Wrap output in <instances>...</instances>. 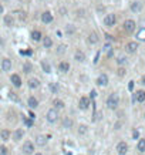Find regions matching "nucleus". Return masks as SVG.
Here are the masks:
<instances>
[{"instance_id": "nucleus-9", "label": "nucleus", "mask_w": 145, "mask_h": 155, "mask_svg": "<svg viewBox=\"0 0 145 155\" xmlns=\"http://www.w3.org/2000/svg\"><path fill=\"white\" fill-rule=\"evenodd\" d=\"M10 80H11V83H13V86H14V87H17V88H19V87L22 86V78H20L19 74H11Z\"/></svg>"}, {"instance_id": "nucleus-29", "label": "nucleus", "mask_w": 145, "mask_h": 155, "mask_svg": "<svg viewBox=\"0 0 145 155\" xmlns=\"http://www.w3.org/2000/svg\"><path fill=\"white\" fill-rule=\"evenodd\" d=\"M137 37H138L139 40L145 41V29H141V30L138 32V34H137Z\"/></svg>"}, {"instance_id": "nucleus-36", "label": "nucleus", "mask_w": 145, "mask_h": 155, "mask_svg": "<svg viewBox=\"0 0 145 155\" xmlns=\"http://www.w3.org/2000/svg\"><path fill=\"white\" fill-rule=\"evenodd\" d=\"M101 115H102L101 112H95V114H94V121H98L101 118Z\"/></svg>"}, {"instance_id": "nucleus-23", "label": "nucleus", "mask_w": 145, "mask_h": 155, "mask_svg": "<svg viewBox=\"0 0 145 155\" xmlns=\"http://www.w3.org/2000/svg\"><path fill=\"white\" fill-rule=\"evenodd\" d=\"M43 44H44L46 48H50V47L53 46V40H51L50 37H44V40H43Z\"/></svg>"}, {"instance_id": "nucleus-16", "label": "nucleus", "mask_w": 145, "mask_h": 155, "mask_svg": "<svg viewBox=\"0 0 145 155\" xmlns=\"http://www.w3.org/2000/svg\"><path fill=\"white\" fill-rule=\"evenodd\" d=\"M39 86H40V83H39L37 78H30L29 80V87L30 88H39Z\"/></svg>"}, {"instance_id": "nucleus-26", "label": "nucleus", "mask_w": 145, "mask_h": 155, "mask_svg": "<svg viewBox=\"0 0 145 155\" xmlns=\"http://www.w3.org/2000/svg\"><path fill=\"white\" fill-rule=\"evenodd\" d=\"M22 137H23V130H17V131L14 133V141L22 140Z\"/></svg>"}, {"instance_id": "nucleus-34", "label": "nucleus", "mask_w": 145, "mask_h": 155, "mask_svg": "<svg viewBox=\"0 0 145 155\" xmlns=\"http://www.w3.org/2000/svg\"><path fill=\"white\" fill-rule=\"evenodd\" d=\"M85 133H87V127L85 125H81L80 130H78V134H85Z\"/></svg>"}, {"instance_id": "nucleus-7", "label": "nucleus", "mask_w": 145, "mask_h": 155, "mask_svg": "<svg viewBox=\"0 0 145 155\" xmlns=\"http://www.w3.org/2000/svg\"><path fill=\"white\" fill-rule=\"evenodd\" d=\"M97 84H98L100 87H105V86L108 84V77H107V74H100L98 78H97Z\"/></svg>"}, {"instance_id": "nucleus-27", "label": "nucleus", "mask_w": 145, "mask_h": 155, "mask_svg": "<svg viewBox=\"0 0 145 155\" xmlns=\"http://www.w3.org/2000/svg\"><path fill=\"white\" fill-rule=\"evenodd\" d=\"M23 71H24L26 74H29V73L32 71V64H30V63H24V66H23Z\"/></svg>"}, {"instance_id": "nucleus-20", "label": "nucleus", "mask_w": 145, "mask_h": 155, "mask_svg": "<svg viewBox=\"0 0 145 155\" xmlns=\"http://www.w3.org/2000/svg\"><path fill=\"white\" fill-rule=\"evenodd\" d=\"M32 39H33L34 41H40L41 40V33L39 30H34L33 33H32Z\"/></svg>"}, {"instance_id": "nucleus-46", "label": "nucleus", "mask_w": 145, "mask_h": 155, "mask_svg": "<svg viewBox=\"0 0 145 155\" xmlns=\"http://www.w3.org/2000/svg\"><path fill=\"white\" fill-rule=\"evenodd\" d=\"M66 155H71V154H70V152H67V154H66Z\"/></svg>"}, {"instance_id": "nucleus-43", "label": "nucleus", "mask_w": 145, "mask_h": 155, "mask_svg": "<svg viewBox=\"0 0 145 155\" xmlns=\"http://www.w3.org/2000/svg\"><path fill=\"white\" fill-rule=\"evenodd\" d=\"M124 74H125V70H124V68H120V70H118V76H121V77H123Z\"/></svg>"}, {"instance_id": "nucleus-25", "label": "nucleus", "mask_w": 145, "mask_h": 155, "mask_svg": "<svg viewBox=\"0 0 145 155\" xmlns=\"http://www.w3.org/2000/svg\"><path fill=\"white\" fill-rule=\"evenodd\" d=\"M88 40H90V43H92V44H94V43H97V41H98V37H97V34H95V33H91L88 36Z\"/></svg>"}, {"instance_id": "nucleus-40", "label": "nucleus", "mask_w": 145, "mask_h": 155, "mask_svg": "<svg viewBox=\"0 0 145 155\" xmlns=\"http://www.w3.org/2000/svg\"><path fill=\"white\" fill-rule=\"evenodd\" d=\"M64 50H66V46L64 44H61L58 47V53H64Z\"/></svg>"}, {"instance_id": "nucleus-31", "label": "nucleus", "mask_w": 145, "mask_h": 155, "mask_svg": "<svg viewBox=\"0 0 145 155\" xmlns=\"http://www.w3.org/2000/svg\"><path fill=\"white\" fill-rule=\"evenodd\" d=\"M54 107L56 108H63L64 107V102L61 100H54Z\"/></svg>"}, {"instance_id": "nucleus-47", "label": "nucleus", "mask_w": 145, "mask_h": 155, "mask_svg": "<svg viewBox=\"0 0 145 155\" xmlns=\"http://www.w3.org/2000/svg\"><path fill=\"white\" fill-rule=\"evenodd\" d=\"M34 155H43V154H34Z\"/></svg>"}, {"instance_id": "nucleus-22", "label": "nucleus", "mask_w": 145, "mask_h": 155, "mask_svg": "<svg viewBox=\"0 0 145 155\" xmlns=\"http://www.w3.org/2000/svg\"><path fill=\"white\" fill-rule=\"evenodd\" d=\"M137 148H138V151H141V152H144L145 151V140H139L138 141V144H137Z\"/></svg>"}, {"instance_id": "nucleus-19", "label": "nucleus", "mask_w": 145, "mask_h": 155, "mask_svg": "<svg viewBox=\"0 0 145 155\" xmlns=\"http://www.w3.org/2000/svg\"><path fill=\"white\" fill-rule=\"evenodd\" d=\"M74 58H76L77 61H80V63H83V61L85 60V54H84L83 51H77L76 55H74Z\"/></svg>"}, {"instance_id": "nucleus-44", "label": "nucleus", "mask_w": 145, "mask_h": 155, "mask_svg": "<svg viewBox=\"0 0 145 155\" xmlns=\"http://www.w3.org/2000/svg\"><path fill=\"white\" fill-rule=\"evenodd\" d=\"M141 83L145 86V76H142V78H141Z\"/></svg>"}, {"instance_id": "nucleus-10", "label": "nucleus", "mask_w": 145, "mask_h": 155, "mask_svg": "<svg viewBox=\"0 0 145 155\" xmlns=\"http://www.w3.org/2000/svg\"><path fill=\"white\" fill-rule=\"evenodd\" d=\"M41 22L43 23H51L53 22V14L50 13V11H44L43 14H41Z\"/></svg>"}, {"instance_id": "nucleus-13", "label": "nucleus", "mask_w": 145, "mask_h": 155, "mask_svg": "<svg viewBox=\"0 0 145 155\" xmlns=\"http://www.w3.org/2000/svg\"><path fill=\"white\" fill-rule=\"evenodd\" d=\"M127 51L128 53H135L137 51V48H138V43H135V41H131V43H128L127 44Z\"/></svg>"}, {"instance_id": "nucleus-24", "label": "nucleus", "mask_w": 145, "mask_h": 155, "mask_svg": "<svg viewBox=\"0 0 145 155\" xmlns=\"http://www.w3.org/2000/svg\"><path fill=\"white\" fill-rule=\"evenodd\" d=\"M139 9H141V3L139 1H135V3L131 4V10L132 11H139Z\"/></svg>"}, {"instance_id": "nucleus-11", "label": "nucleus", "mask_w": 145, "mask_h": 155, "mask_svg": "<svg viewBox=\"0 0 145 155\" xmlns=\"http://www.w3.org/2000/svg\"><path fill=\"white\" fill-rule=\"evenodd\" d=\"M134 101H138V102H144L145 101V91H137L134 94Z\"/></svg>"}, {"instance_id": "nucleus-30", "label": "nucleus", "mask_w": 145, "mask_h": 155, "mask_svg": "<svg viewBox=\"0 0 145 155\" xmlns=\"http://www.w3.org/2000/svg\"><path fill=\"white\" fill-rule=\"evenodd\" d=\"M4 23H6L7 26H13V17H11L10 14H7V16L4 17Z\"/></svg>"}, {"instance_id": "nucleus-6", "label": "nucleus", "mask_w": 145, "mask_h": 155, "mask_svg": "<svg viewBox=\"0 0 145 155\" xmlns=\"http://www.w3.org/2000/svg\"><path fill=\"white\" fill-rule=\"evenodd\" d=\"M117 151H118V154H120V155H125V154H127V152H128V145H127V142L121 141L120 144L117 145Z\"/></svg>"}, {"instance_id": "nucleus-41", "label": "nucleus", "mask_w": 145, "mask_h": 155, "mask_svg": "<svg viewBox=\"0 0 145 155\" xmlns=\"http://www.w3.org/2000/svg\"><path fill=\"white\" fill-rule=\"evenodd\" d=\"M128 90H130V91H132V90H134V81H130V84H128Z\"/></svg>"}, {"instance_id": "nucleus-2", "label": "nucleus", "mask_w": 145, "mask_h": 155, "mask_svg": "<svg viewBox=\"0 0 145 155\" xmlns=\"http://www.w3.org/2000/svg\"><path fill=\"white\" fill-rule=\"evenodd\" d=\"M46 118H47V121L50 122V124L56 122L57 118H58V112H57V110H48V111H47V115H46Z\"/></svg>"}, {"instance_id": "nucleus-37", "label": "nucleus", "mask_w": 145, "mask_h": 155, "mask_svg": "<svg viewBox=\"0 0 145 155\" xmlns=\"http://www.w3.org/2000/svg\"><path fill=\"white\" fill-rule=\"evenodd\" d=\"M102 50H104V51H107V53H108V51H110V50H112V48H111V44H105V46H104V48H102Z\"/></svg>"}, {"instance_id": "nucleus-5", "label": "nucleus", "mask_w": 145, "mask_h": 155, "mask_svg": "<svg viewBox=\"0 0 145 155\" xmlns=\"http://www.w3.org/2000/svg\"><path fill=\"white\" fill-rule=\"evenodd\" d=\"M124 29H125V32L132 33L135 30V22L134 20H125V22H124Z\"/></svg>"}, {"instance_id": "nucleus-32", "label": "nucleus", "mask_w": 145, "mask_h": 155, "mask_svg": "<svg viewBox=\"0 0 145 155\" xmlns=\"http://www.w3.org/2000/svg\"><path fill=\"white\" fill-rule=\"evenodd\" d=\"M9 97H10V100H11V101H16V102L19 101V97L16 95V93H10V94H9Z\"/></svg>"}, {"instance_id": "nucleus-14", "label": "nucleus", "mask_w": 145, "mask_h": 155, "mask_svg": "<svg viewBox=\"0 0 145 155\" xmlns=\"http://www.w3.org/2000/svg\"><path fill=\"white\" fill-rule=\"evenodd\" d=\"M58 70H60L61 73H68V70H70V64H68L67 61H61V63L58 64Z\"/></svg>"}, {"instance_id": "nucleus-4", "label": "nucleus", "mask_w": 145, "mask_h": 155, "mask_svg": "<svg viewBox=\"0 0 145 155\" xmlns=\"http://www.w3.org/2000/svg\"><path fill=\"white\" fill-rule=\"evenodd\" d=\"M115 22H117V17H115V14H107L105 16V19H104V24L105 26H108V27H111V26H114L115 24Z\"/></svg>"}, {"instance_id": "nucleus-45", "label": "nucleus", "mask_w": 145, "mask_h": 155, "mask_svg": "<svg viewBox=\"0 0 145 155\" xmlns=\"http://www.w3.org/2000/svg\"><path fill=\"white\" fill-rule=\"evenodd\" d=\"M1 13H3V6L0 4V14H1Z\"/></svg>"}, {"instance_id": "nucleus-3", "label": "nucleus", "mask_w": 145, "mask_h": 155, "mask_svg": "<svg viewBox=\"0 0 145 155\" xmlns=\"http://www.w3.org/2000/svg\"><path fill=\"white\" fill-rule=\"evenodd\" d=\"M23 152L26 155H30L34 152V145L33 142H30V141H26L24 144H23Z\"/></svg>"}, {"instance_id": "nucleus-35", "label": "nucleus", "mask_w": 145, "mask_h": 155, "mask_svg": "<svg viewBox=\"0 0 145 155\" xmlns=\"http://www.w3.org/2000/svg\"><path fill=\"white\" fill-rule=\"evenodd\" d=\"M6 154H7V148L1 145V147H0V155H6Z\"/></svg>"}, {"instance_id": "nucleus-8", "label": "nucleus", "mask_w": 145, "mask_h": 155, "mask_svg": "<svg viewBox=\"0 0 145 155\" xmlns=\"http://www.w3.org/2000/svg\"><path fill=\"white\" fill-rule=\"evenodd\" d=\"M90 105V98L88 97H81L80 98V102H78V107L81 108V110H87Z\"/></svg>"}, {"instance_id": "nucleus-18", "label": "nucleus", "mask_w": 145, "mask_h": 155, "mask_svg": "<svg viewBox=\"0 0 145 155\" xmlns=\"http://www.w3.org/2000/svg\"><path fill=\"white\" fill-rule=\"evenodd\" d=\"M27 102H29V107L30 108H37V105H39V101H37V98H34V97H30Z\"/></svg>"}, {"instance_id": "nucleus-42", "label": "nucleus", "mask_w": 145, "mask_h": 155, "mask_svg": "<svg viewBox=\"0 0 145 155\" xmlns=\"http://www.w3.org/2000/svg\"><path fill=\"white\" fill-rule=\"evenodd\" d=\"M132 137H134L135 140H138V137H139V133H138L137 130H134V133H132Z\"/></svg>"}, {"instance_id": "nucleus-17", "label": "nucleus", "mask_w": 145, "mask_h": 155, "mask_svg": "<svg viewBox=\"0 0 145 155\" xmlns=\"http://www.w3.org/2000/svg\"><path fill=\"white\" fill-rule=\"evenodd\" d=\"M0 137H1L3 141H7V140L10 138V131H9V130H1V131H0Z\"/></svg>"}, {"instance_id": "nucleus-33", "label": "nucleus", "mask_w": 145, "mask_h": 155, "mask_svg": "<svg viewBox=\"0 0 145 155\" xmlns=\"http://www.w3.org/2000/svg\"><path fill=\"white\" fill-rule=\"evenodd\" d=\"M41 66H43V68H44L46 73H50V70H51V68H50V66H48V63H46V61H44Z\"/></svg>"}, {"instance_id": "nucleus-39", "label": "nucleus", "mask_w": 145, "mask_h": 155, "mask_svg": "<svg viewBox=\"0 0 145 155\" xmlns=\"http://www.w3.org/2000/svg\"><path fill=\"white\" fill-rule=\"evenodd\" d=\"M24 124H26L27 127H32V125H33V121H30V120H26V118H24Z\"/></svg>"}, {"instance_id": "nucleus-15", "label": "nucleus", "mask_w": 145, "mask_h": 155, "mask_svg": "<svg viewBox=\"0 0 145 155\" xmlns=\"http://www.w3.org/2000/svg\"><path fill=\"white\" fill-rule=\"evenodd\" d=\"M36 144L39 145V147H44L47 144V138L43 137V135H39L37 138H36Z\"/></svg>"}, {"instance_id": "nucleus-28", "label": "nucleus", "mask_w": 145, "mask_h": 155, "mask_svg": "<svg viewBox=\"0 0 145 155\" xmlns=\"http://www.w3.org/2000/svg\"><path fill=\"white\" fill-rule=\"evenodd\" d=\"M50 90H51V93L57 94V91H58V84H57V83H50Z\"/></svg>"}, {"instance_id": "nucleus-1", "label": "nucleus", "mask_w": 145, "mask_h": 155, "mask_svg": "<svg viewBox=\"0 0 145 155\" xmlns=\"http://www.w3.org/2000/svg\"><path fill=\"white\" fill-rule=\"evenodd\" d=\"M118 104H120V97H118V94L112 93L111 95L108 97V100H107V105H108V108L115 110V108L118 107Z\"/></svg>"}, {"instance_id": "nucleus-38", "label": "nucleus", "mask_w": 145, "mask_h": 155, "mask_svg": "<svg viewBox=\"0 0 145 155\" xmlns=\"http://www.w3.org/2000/svg\"><path fill=\"white\" fill-rule=\"evenodd\" d=\"M117 61H118V64H124V63L127 61V58H125V57H120Z\"/></svg>"}, {"instance_id": "nucleus-12", "label": "nucleus", "mask_w": 145, "mask_h": 155, "mask_svg": "<svg viewBox=\"0 0 145 155\" xmlns=\"http://www.w3.org/2000/svg\"><path fill=\"white\" fill-rule=\"evenodd\" d=\"M10 68H11V61L9 58H4L1 61V70L3 71H10Z\"/></svg>"}, {"instance_id": "nucleus-21", "label": "nucleus", "mask_w": 145, "mask_h": 155, "mask_svg": "<svg viewBox=\"0 0 145 155\" xmlns=\"http://www.w3.org/2000/svg\"><path fill=\"white\" fill-rule=\"evenodd\" d=\"M63 127H64V128H71V127H73V120L66 117L64 121H63Z\"/></svg>"}]
</instances>
